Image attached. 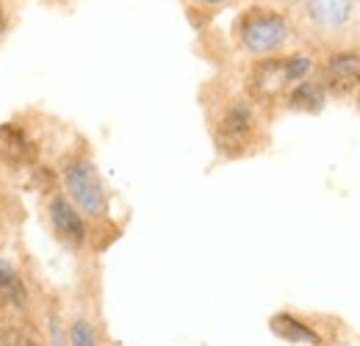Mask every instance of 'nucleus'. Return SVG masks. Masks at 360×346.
I'll use <instances>...</instances> for the list:
<instances>
[{
    "mask_svg": "<svg viewBox=\"0 0 360 346\" xmlns=\"http://www.w3.org/2000/svg\"><path fill=\"white\" fill-rule=\"evenodd\" d=\"M64 186L75 203V208H81L84 214L100 217L105 208V186L97 174V167L89 158H75L64 167Z\"/></svg>",
    "mask_w": 360,
    "mask_h": 346,
    "instance_id": "obj_1",
    "label": "nucleus"
},
{
    "mask_svg": "<svg viewBox=\"0 0 360 346\" xmlns=\"http://www.w3.org/2000/svg\"><path fill=\"white\" fill-rule=\"evenodd\" d=\"M238 37L250 53H269L288 39V23L277 11L255 8V11L244 14V20L238 25Z\"/></svg>",
    "mask_w": 360,
    "mask_h": 346,
    "instance_id": "obj_2",
    "label": "nucleus"
},
{
    "mask_svg": "<svg viewBox=\"0 0 360 346\" xmlns=\"http://www.w3.org/2000/svg\"><path fill=\"white\" fill-rule=\"evenodd\" d=\"M47 214H50V224H53V230H56V236H58L61 244H67V247H72V250H78V247L86 244V224H84V217L78 214V208H75L67 197H61V194L50 197Z\"/></svg>",
    "mask_w": 360,
    "mask_h": 346,
    "instance_id": "obj_3",
    "label": "nucleus"
},
{
    "mask_svg": "<svg viewBox=\"0 0 360 346\" xmlns=\"http://www.w3.org/2000/svg\"><path fill=\"white\" fill-rule=\"evenodd\" d=\"M324 86L333 94H349L360 86V56L358 53H335L324 67Z\"/></svg>",
    "mask_w": 360,
    "mask_h": 346,
    "instance_id": "obj_4",
    "label": "nucleus"
},
{
    "mask_svg": "<svg viewBox=\"0 0 360 346\" xmlns=\"http://www.w3.org/2000/svg\"><path fill=\"white\" fill-rule=\"evenodd\" d=\"M250 130H252V105L247 100H236L222 114L217 136L222 147H238L250 136Z\"/></svg>",
    "mask_w": 360,
    "mask_h": 346,
    "instance_id": "obj_5",
    "label": "nucleus"
},
{
    "mask_svg": "<svg viewBox=\"0 0 360 346\" xmlns=\"http://www.w3.org/2000/svg\"><path fill=\"white\" fill-rule=\"evenodd\" d=\"M0 161L6 167H25L34 161V144L14 122L0 125Z\"/></svg>",
    "mask_w": 360,
    "mask_h": 346,
    "instance_id": "obj_6",
    "label": "nucleus"
},
{
    "mask_svg": "<svg viewBox=\"0 0 360 346\" xmlns=\"http://www.w3.org/2000/svg\"><path fill=\"white\" fill-rule=\"evenodd\" d=\"M269 330L280 341H288V344H297V346L321 344V335L316 333L314 327L305 324L302 319L291 316V313H274L269 319Z\"/></svg>",
    "mask_w": 360,
    "mask_h": 346,
    "instance_id": "obj_7",
    "label": "nucleus"
},
{
    "mask_svg": "<svg viewBox=\"0 0 360 346\" xmlns=\"http://www.w3.org/2000/svg\"><path fill=\"white\" fill-rule=\"evenodd\" d=\"M28 302V291L22 277L17 274V269L6 260H0V307H14L22 310Z\"/></svg>",
    "mask_w": 360,
    "mask_h": 346,
    "instance_id": "obj_8",
    "label": "nucleus"
},
{
    "mask_svg": "<svg viewBox=\"0 0 360 346\" xmlns=\"http://www.w3.org/2000/svg\"><path fill=\"white\" fill-rule=\"evenodd\" d=\"M308 14L319 25H344L352 14V0H308Z\"/></svg>",
    "mask_w": 360,
    "mask_h": 346,
    "instance_id": "obj_9",
    "label": "nucleus"
},
{
    "mask_svg": "<svg viewBox=\"0 0 360 346\" xmlns=\"http://www.w3.org/2000/svg\"><path fill=\"white\" fill-rule=\"evenodd\" d=\"M285 84L288 81H285V72H283V61H264L252 72V86L258 89L261 94H274Z\"/></svg>",
    "mask_w": 360,
    "mask_h": 346,
    "instance_id": "obj_10",
    "label": "nucleus"
},
{
    "mask_svg": "<svg viewBox=\"0 0 360 346\" xmlns=\"http://www.w3.org/2000/svg\"><path fill=\"white\" fill-rule=\"evenodd\" d=\"M288 105L297 108V111H319L324 105V86L321 84H314V81H302L297 84V89L291 91L288 97Z\"/></svg>",
    "mask_w": 360,
    "mask_h": 346,
    "instance_id": "obj_11",
    "label": "nucleus"
},
{
    "mask_svg": "<svg viewBox=\"0 0 360 346\" xmlns=\"http://www.w3.org/2000/svg\"><path fill=\"white\" fill-rule=\"evenodd\" d=\"M311 67H314L311 56H302V53H294V56L283 58V72H285V81L288 84H294V81L302 84V78L311 72Z\"/></svg>",
    "mask_w": 360,
    "mask_h": 346,
    "instance_id": "obj_12",
    "label": "nucleus"
},
{
    "mask_svg": "<svg viewBox=\"0 0 360 346\" xmlns=\"http://www.w3.org/2000/svg\"><path fill=\"white\" fill-rule=\"evenodd\" d=\"M0 346H39V341L14 324H0Z\"/></svg>",
    "mask_w": 360,
    "mask_h": 346,
    "instance_id": "obj_13",
    "label": "nucleus"
},
{
    "mask_svg": "<svg viewBox=\"0 0 360 346\" xmlns=\"http://www.w3.org/2000/svg\"><path fill=\"white\" fill-rule=\"evenodd\" d=\"M70 346H97V338H94V330H91L89 321L78 319L70 324Z\"/></svg>",
    "mask_w": 360,
    "mask_h": 346,
    "instance_id": "obj_14",
    "label": "nucleus"
},
{
    "mask_svg": "<svg viewBox=\"0 0 360 346\" xmlns=\"http://www.w3.org/2000/svg\"><path fill=\"white\" fill-rule=\"evenodd\" d=\"M3 34H6V17H3V6H0V39H3Z\"/></svg>",
    "mask_w": 360,
    "mask_h": 346,
    "instance_id": "obj_15",
    "label": "nucleus"
},
{
    "mask_svg": "<svg viewBox=\"0 0 360 346\" xmlns=\"http://www.w3.org/2000/svg\"><path fill=\"white\" fill-rule=\"evenodd\" d=\"M208 3H219V0H208Z\"/></svg>",
    "mask_w": 360,
    "mask_h": 346,
    "instance_id": "obj_16",
    "label": "nucleus"
}]
</instances>
